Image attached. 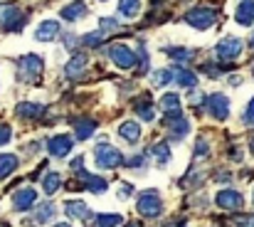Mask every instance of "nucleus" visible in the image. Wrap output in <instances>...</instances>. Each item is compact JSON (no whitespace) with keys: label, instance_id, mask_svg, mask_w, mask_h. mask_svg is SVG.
Masks as SVG:
<instances>
[{"label":"nucleus","instance_id":"20","mask_svg":"<svg viewBox=\"0 0 254 227\" xmlns=\"http://www.w3.org/2000/svg\"><path fill=\"white\" fill-rule=\"evenodd\" d=\"M64 213H67V218H72V220H84V218H89V208H86L82 200L67 203V205H64Z\"/></svg>","mask_w":254,"mask_h":227},{"label":"nucleus","instance_id":"44","mask_svg":"<svg viewBox=\"0 0 254 227\" xmlns=\"http://www.w3.org/2000/svg\"><path fill=\"white\" fill-rule=\"evenodd\" d=\"M252 75H254V67H252Z\"/></svg>","mask_w":254,"mask_h":227},{"label":"nucleus","instance_id":"21","mask_svg":"<svg viewBox=\"0 0 254 227\" xmlns=\"http://www.w3.org/2000/svg\"><path fill=\"white\" fill-rule=\"evenodd\" d=\"M94 129H96V121H91V119H82V121H74V134H77V139H79V141L89 139V136L94 134Z\"/></svg>","mask_w":254,"mask_h":227},{"label":"nucleus","instance_id":"8","mask_svg":"<svg viewBox=\"0 0 254 227\" xmlns=\"http://www.w3.org/2000/svg\"><path fill=\"white\" fill-rule=\"evenodd\" d=\"M215 203L220 208H225V210H240L242 208V195L237 190H220L217 198H215Z\"/></svg>","mask_w":254,"mask_h":227},{"label":"nucleus","instance_id":"35","mask_svg":"<svg viewBox=\"0 0 254 227\" xmlns=\"http://www.w3.org/2000/svg\"><path fill=\"white\" fill-rule=\"evenodd\" d=\"M10 136H12V129L7 124H0V144H7Z\"/></svg>","mask_w":254,"mask_h":227},{"label":"nucleus","instance_id":"2","mask_svg":"<svg viewBox=\"0 0 254 227\" xmlns=\"http://www.w3.org/2000/svg\"><path fill=\"white\" fill-rule=\"evenodd\" d=\"M136 210L143 215V218H158L161 210H163V203H161V195L156 190H146L141 193L138 203H136Z\"/></svg>","mask_w":254,"mask_h":227},{"label":"nucleus","instance_id":"15","mask_svg":"<svg viewBox=\"0 0 254 227\" xmlns=\"http://www.w3.org/2000/svg\"><path fill=\"white\" fill-rule=\"evenodd\" d=\"M235 17H237L240 25H247V27L254 25V0H242L237 12H235Z\"/></svg>","mask_w":254,"mask_h":227},{"label":"nucleus","instance_id":"34","mask_svg":"<svg viewBox=\"0 0 254 227\" xmlns=\"http://www.w3.org/2000/svg\"><path fill=\"white\" fill-rule=\"evenodd\" d=\"M99 22H101V25H99L101 32H114V30H119V22L111 20V17H104V20H99Z\"/></svg>","mask_w":254,"mask_h":227},{"label":"nucleus","instance_id":"28","mask_svg":"<svg viewBox=\"0 0 254 227\" xmlns=\"http://www.w3.org/2000/svg\"><path fill=\"white\" fill-rule=\"evenodd\" d=\"M60 185H62V180H60V175H57V173H50V175L42 180V188H45V193H47V195H52Z\"/></svg>","mask_w":254,"mask_h":227},{"label":"nucleus","instance_id":"19","mask_svg":"<svg viewBox=\"0 0 254 227\" xmlns=\"http://www.w3.org/2000/svg\"><path fill=\"white\" fill-rule=\"evenodd\" d=\"M42 111H45L42 104H35V101H22V104H17V109H15V114L22 116V119H35V116H40Z\"/></svg>","mask_w":254,"mask_h":227},{"label":"nucleus","instance_id":"40","mask_svg":"<svg viewBox=\"0 0 254 227\" xmlns=\"http://www.w3.org/2000/svg\"><path fill=\"white\" fill-rule=\"evenodd\" d=\"M5 12H7V5H5V7H2V5H0V22H2V20H5Z\"/></svg>","mask_w":254,"mask_h":227},{"label":"nucleus","instance_id":"32","mask_svg":"<svg viewBox=\"0 0 254 227\" xmlns=\"http://www.w3.org/2000/svg\"><path fill=\"white\" fill-rule=\"evenodd\" d=\"M166 55L175 57V60H190V57H192V52H190V50H185V47H168V50H166Z\"/></svg>","mask_w":254,"mask_h":227},{"label":"nucleus","instance_id":"29","mask_svg":"<svg viewBox=\"0 0 254 227\" xmlns=\"http://www.w3.org/2000/svg\"><path fill=\"white\" fill-rule=\"evenodd\" d=\"M170 81H173V72L170 70H156L153 72V84L156 86H166Z\"/></svg>","mask_w":254,"mask_h":227},{"label":"nucleus","instance_id":"10","mask_svg":"<svg viewBox=\"0 0 254 227\" xmlns=\"http://www.w3.org/2000/svg\"><path fill=\"white\" fill-rule=\"evenodd\" d=\"M5 25V30L7 32H12V30H22V25H25V15L15 7V5H7V12H5V20H2Z\"/></svg>","mask_w":254,"mask_h":227},{"label":"nucleus","instance_id":"38","mask_svg":"<svg viewBox=\"0 0 254 227\" xmlns=\"http://www.w3.org/2000/svg\"><path fill=\"white\" fill-rule=\"evenodd\" d=\"M195 153H197V155H205V153H207V144H205V141H200V144L195 146Z\"/></svg>","mask_w":254,"mask_h":227},{"label":"nucleus","instance_id":"24","mask_svg":"<svg viewBox=\"0 0 254 227\" xmlns=\"http://www.w3.org/2000/svg\"><path fill=\"white\" fill-rule=\"evenodd\" d=\"M141 10V0H119V12L124 17H133Z\"/></svg>","mask_w":254,"mask_h":227},{"label":"nucleus","instance_id":"41","mask_svg":"<svg viewBox=\"0 0 254 227\" xmlns=\"http://www.w3.org/2000/svg\"><path fill=\"white\" fill-rule=\"evenodd\" d=\"M124 227H141L138 223H128V225H124Z\"/></svg>","mask_w":254,"mask_h":227},{"label":"nucleus","instance_id":"3","mask_svg":"<svg viewBox=\"0 0 254 227\" xmlns=\"http://www.w3.org/2000/svg\"><path fill=\"white\" fill-rule=\"evenodd\" d=\"M42 57H37V55H25L22 60H20V75H22V81H27V84H35L40 75H42Z\"/></svg>","mask_w":254,"mask_h":227},{"label":"nucleus","instance_id":"13","mask_svg":"<svg viewBox=\"0 0 254 227\" xmlns=\"http://www.w3.org/2000/svg\"><path fill=\"white\" fill-rule=\"evenodd\" d=\"M163 124L173 131V141H175V139L188 136V131H190V124H188L183 116H166V121H163Z\"/></svg>","mask_w":254,"mask_h":227},{"label":"nucleus","instance_id":"7","mask_svg":"<svg viewBox=\"0 0 254 227\" xmlns=\"http://www.w3.org/2000/svg\"><path fill=\"white\" fill-rule=\"evenodd\" d=\"M109 57L116 62V67H121V70H131L133 65H136V55L126 47V45H114L111 50H109Z\"/></svg>","mask_w":254,"mask_h":227},{"label":"nucleus","instance_id":"23","mask_svg":"<svg viewBox=\"0 0 254 227\" xmlns=\"http://www.w3.org/2000/svg\"><path fill=\"white\" fill-rule=\"evenodd\" d=\"M82 178H84V188H89L91 193H104L106 190V180L104 178H96V175H89V173H84L82 170Z\"/></svg>","mask_w":254,"mask_h":227},{"label":"nucleus","instance_id":"6","mask_svg":"<svg viewBox=\"0 0 254 227\" xmlns=\"http://www.w3.org/2000/svg\"><path fill=\"white\" fill-rule=\"evenodd\" d=\"M207 109H210V114H212V119H217V121H225L227 116H230V101H227V96L225 94H212V96H207Z\"/></svg>","mask_w":254,"mask_h":227},{"label":"nucleus","instance_id":"22","mask_svg":"<svg viewBox=\"0 0 254 227\" xmlns=\"http://www.w3.org/2000/svg\"><path fill=\"white\" fill-rule=\"evenodd\" d=\"M17 155H12V153H5V155H0V178H7L15 168H17Z\"/></svg>","mask_w":254,"mask_h":227},{"label":"nucleus","instance_id":"4","mask_svg":"<svg viewBox=\"0 0 254 227\" xmlns=\"http://www.w3.org/2000/svg\"><path fill=\"white\" fill-rule=\"evenodd\" d=\"M217 20V12L210 7H192L190 12H185V22H190L197 30H207L212 27V22Z\"/></svg>","mask_w":254,"mask_h":227},{"label":"nucleus","instance_id":"25","mask_svg":"<svg viewBox=\"0 0 254 227\" xmlns=\"http://www.w3.org/2000/svg\"><path fill=\"white\" fill-rule=\"evenodd\" d=\"M52 218H55V205L45 200V203H42V205L37 208V215H35V220H37V223L42 225V223H50Z\"/></svg>","mask_w":254,"mask_h":227},{"label":"nucleus","instance_id":"30","mask_svg":"<svg viewBox=\"0 0 254 227\" xmlns=\"http://www.w3.org/2000/svg\"><path fill=\"white\" fill-rule=\"evenodd\" d=\"M136 111L141 114V119H143V121H151V119H153V109H151V101H148V96H146L141 104H136Z\"/></svg>","mask_w":254,"mask_h":227},{"label":"nucleus","instance_id":"43","mask_svg":"<svg viewBox=\"0 0 254 227\" xmlns=\"http://www.w3.org/2000/svg\"><path fill=\"white\" fill-rule=\"evenodd\" d=\"M252 153H254V139H252Z\"/></svg>","mask_w":254,"mask_h":227},{"label":"nucleus","instance_id":"33","mask_svg":"<svg viewBox=\"0 0 254 227\" xmlns=\"http://www.w3.org/2000/svg\"><path fill=\"white\" fill-rule=\"evenodd\" d=\"M101 40H104V32H101V30H96V32H89V35H84V37H82V42H84L86 47H96Z\"/></svg>","mask_w":254,"mask_h":227},{"label":"nucleus","instance_id":"36","mask_svg":"<svg viewBox=\"0 0 254 227\" xmlns=\"http://www.w3.org/2000/svg\"><path fill=\"white\" fill-rule=\"evenodd\" d=\"M245 124L254 126V96H252V101H250V106H247V111H245Z\"/></svg>","mask_w":254,"mask_h":227},{"label":"nucleus","instance_id":"16","mask_svg":"<svg viewBox=\"0 0 254 227\" xmlns=\"http://www.w3.org/2000/svg\"><path fill=\"white\" fill-rule=\"evenodd\" d=\"M86 62H89V60H86L84 55H74V57H72V60L64 65V75L69 76V79H77V76H82V72L86 70Z\"/></svg>","mask_w":254,"mask_h":227},{"label":"nucleus","instance_id":"12","mask_svg":"<svg viewBox=\"0 0 254 227\" xmlns=\"http://www.w3.org/2000/svg\"><path fill=\"white\" fill-rule=\"evenodd\" d=\"M35 200H37V193L32 190V188H22V190H17L15 193V210H30L32 205H35Z\"/></svg>","mask_w":254,"mask_h":227},{"label":"nucleus","instance_id":"9","mask_svg":"<svg viewBox=\"0 0 254 227\" xmlns=\"http://www.w3.org/2000/svg\"><path fill=\"white\" fill-rule=\"evenodd\" d=\"M47 146H50V153L52 155H57V158H62V155H67V153L72 151V146H74V141H72V136H55V139H50L47 141Z\"/></svg>","mask_w":254,"mask_h":227},{"label":"nucleus","instance_id":"1","mask_svg":"<svg viewBox=\"0 0 254 227\" xmlns=\"http://www.w3.org/2000/svg\"><path fill=\"white\" fill-rule=\"evenodd\" d=\"M94 155H96V165L99 168H104V170H111V168H116V165H121L124 163V155L119 149H114L111 144H106V141H101L96 149H94Z\"/></svg>","mask_w":254,"mask_h":227},{"label":"nucleus","instance_id":"39","mask_svg":"<svg viewBox=\"0 0 254 227\" xmlns=\"http://www.w3.org/2000/svg\"><path fill=\"white\" fill-rule=\"evenodd\" d=\"M119 195H131V185H124V188H119Z\"/></svg>","mask_w":254,"mask_h":227},{"label":"nucleus","instance_id":"42","mask_svg":"<svg viewBox=\"0 0 254 227\" xmlns=\"http://www.w3.org/2000/svg\"><path fill=\"white\" fill-rule=\"evenodd\" d=\"M55 227H72V225H67V223H62V225H55Z\"/></svg>","mask_w":254,"mask_h":227},{"label":"nucleus","instance_id":"45","mask_svg":"<svg viewBox=\"0 0 254 227\" xmlns=\"http://www.w3.org/2000/svg\"><path fill=\"white\" fill-rule=\"evenodd\" d=\"M252 45H254V40H252Z\"/></svg>","mask_w":254,"mask_h":227},{"label":"nucleus","instance_id":"31","mask_svg":"<svg viewBox=\"0 0 254 227\" xmlns=\"http://www.w3.org/2000/svg\"><path fill=\"white\" fill-rule=\"evenodd\" d=\"M153 153H156L158 163H168V160H170V149H168V144H163V141L153 146Z\"/></svg>","mask_w":254,"mask_h":227},{"label":"nucleus","instance_id":"14","mask_svg":"<svg viewBox=\"0 0 254 227\" xmlns=\"http://www.w3.org/2000/svg\"><path fill=\"white\" fill-rule=\"evenodd\" d=\"M119 136H121L124 141H128V144H136V141L141 139V124H138V121H124V124L119 126Z\"/></svg>","mask_w":254,"mask_h":227},{"label":"nucleus","instance_id":"37","mask_svg":"<svg viewBox=\"0 0 254 227\" xmlns=\"http://www.w3.org/2000/svg\"><path fill=\"white\" fill-rule=\"evenodd\" d=\"M79 168H84V158H82V155H77V158L72 160V170H79Z\"/></svg>","mask_w":254,"mask_h":227},{"label":"nucleus","instance_id":"11","mask_svg":"<svg viewBox=\"0 0 254 227\" xmlns=\"http://www.w3.org/2000/svg\"><path fill=\"white\" fill-rule=\"evenodd\" d=\"M57 35H60V22H55V20H45V22L37 27V32H35V37H37L40 42H52Z\"/></svg>","mask_w":254,"mask_h":227},{"label":"nucleus","instance_id":"17","mask_svg":"<svg viewBox=\"0 0 254 227\" xmlns=\"http://www.w3.org/2000/svg\"><path fill=\"white\" fill-rule=\"evenodd\" d=\"M161 111L166 116H180V96L178 94H166L161 99Z\"/></svg>","mask_w":254,"mask_h":227},{"label":"nucleus","instance_id":"26","mask_svg":"<svg viewBox=\"0 0 254 227\" xmlns=\"http://www.w3.org/2000/svg\"><path fill=\"white\" fill-rule=\"evenodd\" d=\"M121 215H114V213H104V215H99L96 218V227H116L121 225Z\"/></svg>","mask_w":254,"mask_h":227},{"label":"nucleus","instance_id":"27","mask_svg":"<svg viewBox=\"0 0 254 227\" xmlns=\"http://www.w3.org/2000/svg\"><path fill=\"white\" fill-rule=\"evenodd\" d=\"M175 81L183 84V86H188V89H192L195 81H197V76L192 75V72H188V70H178V72H175Z\"/></svg>","mask_w":254,"mask_h":227},{"label":"nucleus","instance_id":"18","mask_svg":"<svg viewBox=\"0 0 254 227\" xmlns=\"http://www.w3.org/2000/svg\"><path fill=\"white\" fill-rule=\"evenodd\" d=\"M86 15V5L82 2V0H74V2H69L67 7H62V17L64 20H79V17H84Z\"/></svg>","mask_w":254,"mask_h":227},{"label":"nucleus","instance_id":"5","mask_svg":"<svg viewBox=\"0 0 254 227\" xmlns=\"http://www.w3.org/2000/svg\"><path fill=\"white\" fill-rule=\"evenodd\" d=\"M215 52H217L220 60L232 62V60H237V57L242 55V40H237V37H225L222 42H217Z\"/></svg>","mask_w":254,"mask_h":227}]
</instances>
